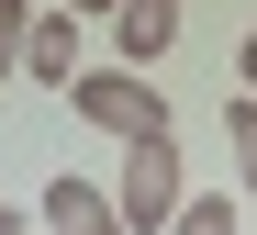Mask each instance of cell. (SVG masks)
Returning <instances> with one entry per match:
<instances>
[{"instance_id":"obj_3","label":"cell","mask_w":257,"mask_h":235,"mask_svg":"<svg viewBox=\"0 0 257 235\" xmlns=\"http://www.w3.org/2000/svg\"><path fill=\"white\" fill-rule=\"evenodd\" d=\"M34 213H45V235H123V213H112V191L101 179H45V191H34Z\"/></svg>"},{"instance_id":"obj_7","label":"cell","mask_w":257,"mask_h":235,"mask_svg":"<svg viewBox=\"0 0 257 235\" xmlns=\"http://www.w3.org/2000/svg\"><path fill=\"white\" fill-rule=\"evenodd\" d=\"M224 146H235V179H246V202H257V101H246V90L224 101Z\"/></svg>"},{"instance_id":"obj_2","label":"cell","mask_w":257,"mask_h":235,"mask_svg":"<svg viewBox=\"0 0 257 235\" xmlns=\"http://www.w3.org/2000/svg\"><path fill=\"white\" fill-rule=\"evenodd\" d=\"M190 202V157H179V134H157V146H123V179H112V213L123 235H168V213Z\"/></svg>"},{"instance_id":"obj_10","label":"cell","mask_w":257,"mask_h":235,"mask_svg":"<svg viewBox=\"0 0 257 235\" xmlns=\"http://www.w3.org/2000/svg\"><path fill=\"white\" fill-rule=\"evenodd\" d=\"M45 12H67V23H90V12H101V23H112V0H45Z\"/></svg>"},{"instance_id":"obj_8","label":"cell","mask_w":257,"mask_h":235,"mask_svg":"<svg viewBox=\"0 0 257 235\" xmlns=\"http://www.w3.org/2000/svg\"><path fill=\"white\" fill-rule=\"evenodd\" d=\"M34 12H45V0H0V90L23 79V34H34Z\"/></svg>"},{"instance_id":"obj_9","label":"cell","mask_w":257,"mask_h":235,"mask_svg":"<svg viewBox=\"0 0 257 235\" xmlns=\"http://www.w3.org/2000/svg\"><path fill=\"white\" fill-rule=\"evenodd\" d=\"M235 79H246V101H257V23H246V45H235Z\"/></svg>"},{"instance_id":"obj_1","label":"cell","mask_w":257,"mask_h":235,"mask_svg":"<svg viewBox=\"0 0 257 235\" xmlns=\"http://www.w3.org/2000/svg\"><path fill=\"white\" fill-rule=\"evenodd\" d=\"M67 101H78V123L123 134V146L179 134V123H168V90H146V67H78V79H67Z\"/></svg>"},{"instance_id":"obj_5","label":"cell","mask_w":257,"mask_h":235,"mask_svg":"<svg viewBox=\"0 0 257 235\" xmlns=\"http://www.w3.org/2000/svg\"><path fill=\"white\" fill-rule=\"evenodd\" d=\"M23 79H34V90H67V79H78V23H67V12H34V34H23Z\"/></svg>"},{"instance_id":"obj_11","label":"cell","mask_w":257,"mask_h":235,"mask_svg":"<svg viewBox=\"0 0 257 235\" xmlns=\"http://www.w3.org/2000/svg\"><path fill=\"white\" fill-rule=\"evenodd\" d=\"M0 235H23V213H12V202H0Z\"/></svg>"},{"instance_id":"obj_4","label":"cell","mask_w":257,"mask_h":235,"mask_svg":"<svg viewBox=\"0 0 257 235\" xmlns=\"http://www.w3.org/2000/svg\"><path fill=\"white\" fill-rule=\"evenodd\" d=\"M179 45V0H112V67H157Z\"/></svg>"},{"instance_id":"obj_6","label":"cell","mask_w":257,"mask_h":235,"mask_svg":"<svg viewBox=\"0 0 257 235\" xmlns=\"http://www.w3.org/2000/svg\"><path fill=\"white\" fill-rule=\"evenodd\" d=\"M235 224H246V202H224V191H190L168 213V235H235Z\"/></svg>"}]
</instances>
